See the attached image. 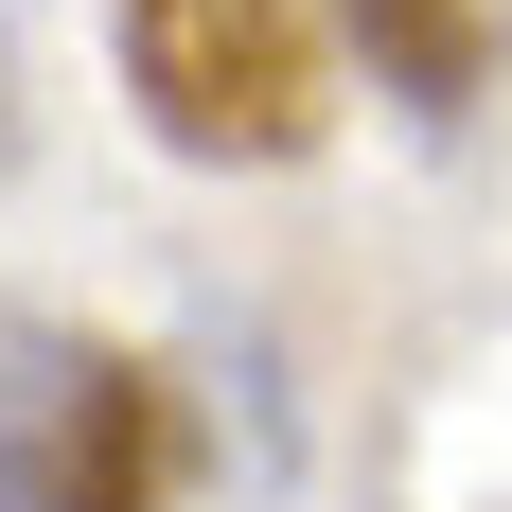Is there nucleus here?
<instances>
[{
    "instance_id": "obj_2",
    "label": "nucleus",
    "mask_w": 512,
    "mask_h": 512,
    "mask_svg": "<svg viewBox=\"0 0 512 512\" xmlns=\"http://www.w3.org/2000/svg\"><path fill=\"white\" fill-rule=\"evenodd\" d=\"M106 53L177 159H301L336 124V18L318 0H106Z\"/></svg>"
},
{
    "instance_id": "obj_3",
    "label": "nucleus",
    "mask_w": 512,
    "mask_h": 512,
    "mask_svg": "<svg viewBox=\"0 0 512 512\" xmlns=\"http://www.w3.org/2000/svg\"><path fill=\"white\" fill-rule=\"evenodd\" d=\"M354 36H371V71L407 106H460L477 89V0H354Z\"/></svg>"
},
{
    "instance_id": "obj_1",
    "label": "nucleus",
    "mask_w": 512,
    "mask_h": 512,
    "mask_svg": "<svg viewBox=\"0 0 512 512\" xmlns=\"http://www.w3.org/2000/svg\"><path fill=\"white\" fill-rule=\"evenodd\" d=\"M195 442L124 336L53 301H0V512H177Z\"/></svg>"
},
{
    "instance_id": "obj_4",
    "label": "nucleus",
    "mask_w": 512,
    "mask_h": 512,
    "mask_svg": "<svg viewBox=\"0 0 512 512\" xmlns=\"http://www.w3.org/2000/svg\"><path fill=\"white\" fill-rule=\"evenodd\" d=\"M0 159H18V36H0Z\"/></svg>"
}]
</instances>
